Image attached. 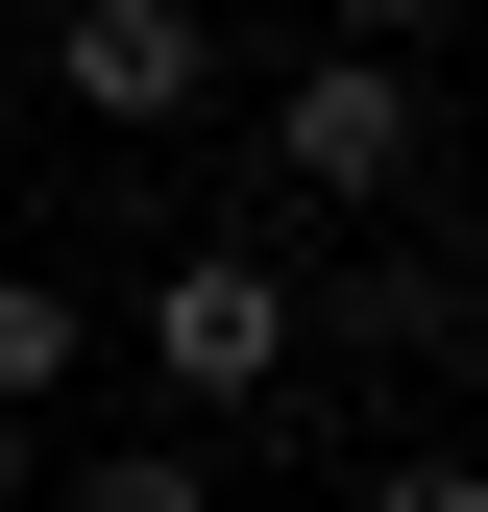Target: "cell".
<instances>
[{"label": "cell", "instance_id": "6da1fadb", "mask_svg": "<svg viewBox=\"0 0 488 512\" xmlns=\"http://www.w3.org/2000/svg\"><path fill=\"white\" fill-rule=\"evenodd\" d=\"M147 366H171L196 415H244V391L293 366V269H269V244H171V269H147Z\"/></svg>", "mask_w": 488, "mask_h": 512}, {"label": "cell", "instance_id": "7a4b0ae2", "mask_svg": "<svg viewBox=\"0 0 488 512\" xmlns=\"http://www.w3.org/2000/svg\"><path fill=\"white\" fill-rule=\"evenodd\" d=\"M49 98L122 122V147H171V122L220 98V25H196V0H74V25H49Z\"/></svg>", "mask_w": 488, "mask_h": 512}, {"label": "cell", "instance_id": "3957f363", "mask_svg": "<svg viewBox=\"0 0 488 512\" xmlns=\"http://www.w3.org/2000/svg\"><path fill=\"white\" fill-rule=\"evenodd\" d=\"M269 171H293V196H391V171H415V74H391V49H318V74H293L269 98Z\"/></svg>", "mask_w": 488, "mask_h": 512}, {"label": "cell", "instance_id": "277c9868", "mask_svg": "<svg viewBox=\"0 0 488 512\" xmlns=\"http://www.w3.org/2000/svg\"><path fill=\"white\" fill-rule=\"evenodd\" d=\"M74 366H98V293L74 269H0V415H49Z\"/></svg>", "mask_w": 488, "mask_h": 512}, {"label": "cell", "instance_id": "5b68a950", "mask_svg": "<svg viewBox=\"0 0 488 512\" xmlns=\"http://www.w3.org/2000/svg\"><path fill=\"white\" fill-rule=\"evenodd\" d=\"M366 512H488V464H464V439H415V464H366Z\"/></svg>", "mask_w": 488, "mask_h": 512}, {"label": "cell", "instance_id": "8992f818", "mask_svg": "<svg viewBox=\"0 0 488 512\" xmlns=\"http://www.w3.org/2000/svg\"><path fill=\"white\" fill-rule=\"evenodd\" d=\"M74 512H220V488H196V464L147 439V464H74Z\"/></svg>", "mask_w": 488, "mask_h": 512}, {"label": "cell", "instance_id": "52a82bcc", "mask_svg": "<svg viewBox=\"0 0 488 512\" xmlns=\"http://www.w3.org/2000/svg\"><path fill=\"white\" fill-rule=\"evenodd\" d=\"M415 25H440V0H318V49H415Z\"/></svg>", "mask_w": 488, "mask_h": 512}, {"label": "cell", "instance_id": "ba28073f", "mask_svg": "<svg viewBox=\"0 0 488 512\" xmlns=\"http://www.w3.org/2000/svg\"><path fill=\"white\" fill-rule=\"evenodd\" d=\"M0 488H49V415H0Z\"/></svg>", "mask_w": 488, "mask_h": 512}]
</instances>
